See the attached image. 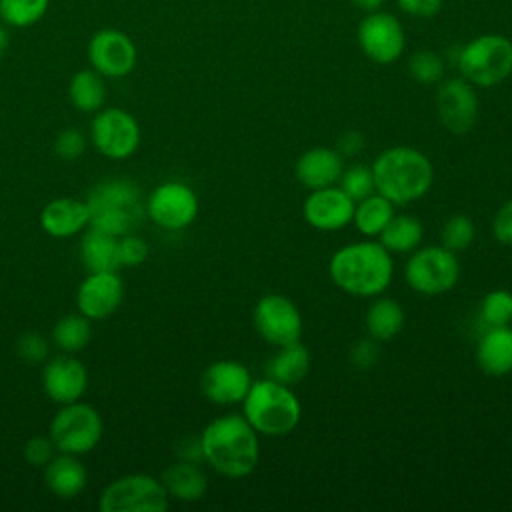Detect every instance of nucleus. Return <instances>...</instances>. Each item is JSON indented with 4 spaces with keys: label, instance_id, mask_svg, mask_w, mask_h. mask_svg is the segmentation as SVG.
<instances>
[{
    "label": "nucleus",
    "instance_id": "1",
    "mask_svg": "<svg viewBox=\"0 0 512 512\" xmlns=\"http://www.w3.org/2000/svg\"><path fill=\"white\" fill-rule=\"evenodd\" d=\"M202 460L220 476L244 478L254 472L260 460L258 432L242 414L214 418L200 434Z\"/></svg>",
    "mask_w": 512,
    "mask_h": 512
},
{
    "label": "nucleus",
    "instance_id": "2",
    "mask_svg": "<svg viewBox=\"0 0 512 512\" xmlns=\"http://www.w3.org/2000/svg\"><path fill=\"white\" fill-rule=\"evenodd\" d=\"M328 274L342 292L376 298L390 286L394 262L380 242L362 240L338 248L328 262Z\"/></svg>",
    "mask_w": 512,
    "mask_h": 512
},
{
    "label": "nucleus",
    "instance_id": "3",
    "mask_svg": "<svg viewBox=\"0 0 512 512\" xmlns=\"http://www.w3.org/2000/svg\"><path fill=\"white\" fill-rule=\"evenodd\" d=\"M376 192L394 206L412 204L424 198L434 182L430 158L410 146L386 148L370 166Z\"/></svg>",
    "mask_w": 512,
    "mask_h": 512
},
{
    "label": "nucleus",
    "instance_id": "4",
    "mask_svg": "<svg viewBox=\"0 0 512 512\" xmlns=\"http://www.w3.org/2000/svg\"><path fill=\"white\" fill-rule=\"evenodd\" d=\"M84 202L90 216L88 226L118 238L134 232L146 214L138 184L126 178L100 180L90 188Z\"/></svg>",
    "mask_w": 512,
    "mask_h": 512
},
{
    "label": "nucleus",
    "instance_id": "5",
    "mask_svg": "<svg viewBox=\"0 0 512 512\" xmlns=\"http://www.w3.org/2000/svg\"><path fill=\"white\" fill-rule=\"evenodd\" d=\"M240 404L242 416L248 424L258 434L270 438L290 434L302 418V406L298 396L292 392V386L270 378L252 382Z\"/></svg>",
    "mask_w": 512,
    "mask_h": 512
},
{
    "label": "nucleus",
    "instance_id": "6",
    "mask_svg": "<svg viewBox=\"0 0 512 512\" xmlns=\"http://www.w3.org/2000/svg\"><path fill=\"white\" fill-rule=\"evenodd\" d=\"M458 70L472 86L490 88L512 74V42L500 34H482L458 54Z\"/></svg>",
    "mask_w": 512,
    "mask_h": 512
},
{
    "label": "nucleus",
    "instance_id": "7",
    "mask_svg": "<svg viewBox=\"0 0 512 512\" xmlns=\"http://www.w3.org/2000/svg\"><path fill=\"white\" fill-rule=\"evenodd\" d=\"M104 432L98 410L80 400L62 404L50 422L48 436L52 438L58 452L82 456L92 452Z\"/></svg>",
    "mask_w": 512,
    "mask_h": 512
},
{
    "label": "nucleus",
    "instance_id": "8",
    "mask_svg": "<svg viewBox=\"0 0 512 512\" xmlns=\"http://www.w3.org/2000/svg\"><path fill=\"white\" fill-rule=\"evenodd\" d=\"M404 278L414 292L424 296L450 292L460 278L458 256L442 244L412 250L404 266Z\"/></svg>",
    "mask_w": 512,
    "mask_h": 512
},
{
    "label": "nucleus",
    "instance_id": "9",
    "mask_svg": "<svg viewBox=\"0 0 512 512\" xmlns=\"http://www.w3.org/2000/svg\"><path fill=\"white\" fill-rule=\"evenodd\" d=\"M102 512H164L170 496L162 480L150 474H126L112 480L100 494Z\"/></svg>",
    "mask_w": 512,
    "mask_h": 512
},
{
    "label": "nucleus",
    "instance_id": "10",
    "mask_svg": "<svg viewBox=\"0 0 512 512\" xmlns=\"http://www.w3.org/2000/svg\"><path fill=\"white\" fill-rule=\"evenodd\" d=\"M90 138L102 156L126 160L138 150L140 126L128 110L100 108L90 124Z\"/></svg>",
    "mask_w": 512,
    "mask_h": 512
},
{
    "label": "nucleus",
    "instance_id": "11",
    "mask_svg": "<svg viewBox=\"0 0 512 512\" xmlns=\"http://www.w3.org/2000/svg\"><path fill=\"white\" fill-rule=\"evenodd\" d=\"M196 192L184 182H162L146 198L148 218L164 230H184L198 216Z\"/></svg>",
    "mask_w": 512,
    "mask_h": 512
},
{
    "label": "nucleus",
    "instance_id": "12",
    "mask_svg": "<svg viewBox=\"0 0 512 512\" xmlns=\"http://www.w3.org/2000/svg\"><path fill=\"white\" fill-rule=\"evenodd\" d=\"M254 328L264 342L284 346L300 340L304 324L298 306L288 296L266 294L254 306Z\"/></svg>",
    "mask_w": 512,
    "mask_h": 512
},
{
    "label": "nucleus",
    "instance_id": "13",
    "mask_svg": "<svg viewBox=\"0 0 512 512\" xmlns=\"http://www.w3.org/2000/svg\"><path fill=\"white\" fill-rule=\"evenodd\" d=\"M88 62L104 78H124L136 66V44L132 38L116 28H102L88 40Z\"/></svg>",
    "mask_w": 512,
    "mask_h": 512
},
{
    "label": "nucleus",
    "instance_id": "14",
    "mask_svg": "<svg viewBox=\"0 0 512 512\" xmlns=\"http://www.w3.org/2000/svg\"><path fill=\"white\" fill-rule=\"evenodd\" d=\"M436 114L452 134H466L478 118V96L466 78H446L436 88Z\"/></svg>",
    "mask_w": 512,
    "mask_h": 512
},
{
    "label": "nucleus",
    "instance_id": "15",
    "mask_svg": "<svg viewBox=\"0 0 512 512\" xmlns=\"http://www.w3.org/2000/svg\"><path fill=\"white\" fill-rule=\"evenodd\" d=\"M404 30L396 16L370 12L358 26V44L376 64H390L404 52Z\"/></svg>",
    "mask_w": 512,
    "mask_h": 512
},
{
    "label": "nucleus",
    "instance_id": "16",
    "mask_svg": "<svg viewBox=\"0 0 512 512\" xmlns=\"http://www.w3.org/2000/svg\"><path fill=\"white\" fill-rule=\"evenodd\" d=\"M354 200L338 186L310 190L302 204L306 224L320 232H338L352 222Z\"/></svg>",
    "mask_w": 512,
    "mask_h": 512
},
{
    "label": "nucleus",
    "instance_id": "17",
    "mask_svg": "<svg viewBox=\"0 0 512 512\" xmlns=\"http://www.w3.org/2000/svg\"><path fill=\"white\" fill-rule=\"evenodd\" d=\"M124 300V282L118 272H88L76 292L78 312L90 320L112 316Z\"/></svg>",
    "mask_w": 512,
    "mask_h": 512
},
{
    "label": "nucleus",
    "instance_id": "18",
    "mask_svg": "<svg viewBox=\"0 0 512 512\" xmlns=\"http://www.w3.org/2000/svg\"><path fill=\"white\" fill-rule=\"evenodd\" d=\"M88 386L86 366L64 352L50 358L42 370V388L44 394L56 404H70L84 396Z\"/></svg>",
    "mask_w": 512,
    "mask_h": 512
},
{
    "label": "nucleus",
    "instance_id": "19",
    "mask_svg": "<svg viewBox=\"0 0 512 512\" xmlns=\"http://www.w3.org/2000/svg\"><path fill=\"white\" fill-rule=\"evenodd\" d=\"M252 382L254 380L250 370L242 362L218 360L204 370L200 378V390L210 402L226 406L242 402Z\"/></svg>",
    "mask_w": 512,
    "mask_h": 512
},
{
    "label": "nucleus",
    "instance_id": "20",
    "mask_svg": "<svg viewBox=\"0 0 512 512\" xmlns=\"http://www.w3.org/2000/svg\"><path fill=\"white\" fill-rule=\"evenodd\" d=\"M344 170V158L338 150L326 146H314L300 154L294 166L296 180L308 188L318 190L326 186H334L340 180Z\"/></svg>",
    "mask_w": 512,
    "mask_h": 512
},
{
    "label": "nucleus",
    "instance_id": "21",
    "mask_svg": "<svg viewBox=\"0 0 512 512\" xmlns=\"http://www.w3.org/2000/svg\"><path fill=\"white\" fill-rule=\"evenodd\" d=\"M478 368L486 376H506L512 372V328L488 326L478 338L474 352Z\"/></svg>",
    "mask_w": 512,
    "mask_h": 512
},
{
    "label": "nucleus",
    "instance_id": "22",
    "mask_svg": "<svg viewBox=\"0 0 512 512\" xmlns=\"http://www.w3.org/2000/svg\"><path fill=\"white\" fill-rule=\"evenodd\" d=\"M88 206L78 198H54L40 212V226L52 238H70L88 226Z\"/></svg>",
    "mask_w": 512,
    "mask_h": 512
},
{
    "label": "nucleus",
    "instance_id": "23",
    "mask_svg": "<svg viewBox=\"0 0 512 512\" xmlns=\"http://www.w3.org/2000/svg\"><path fill=\"white\" fill-rule=\"evenodd\" d=\"M44 480L48 490L60 500L80 496L88 484V472L74 454L60 452L44 466Z\"/></svg>",
    "mask_w": 512,
    "mask_h": 512
},
{
    "label": "nucleus",
    "instance_id": "24",
    "mask_svg": "<svg viewBox=\"0 0 512 512\" xmlns=\"http://www.w3.org/2000/svg\"><path fill=\"white\" fill-rule=\"evenodd\" d=\"M162 484L170 498L180 502H196L208 490V478L198 462L178 460L162 472Z\"/></svg>",
    "mask_w": 512,
    "mask_h": 512
},
{
    "label": "nucleus",
    "instance_id": "25",
    "mask_svg": "<svg viewBox=\"0 0 512 512\" xmlns=\"http://www.w3.org/2000/svg\"><path fill=\"white\" fill-rule=\"evenodd\" d=\"M80 260L88 272H118V236L90 228L80 240Z\"/></svg>",
    "mask_w": 512,
    "mask_h": 512
},
{
    "label": "nucleus",
    "instance_id": "26",
    "mask_svg": "<svg viewBox=\"0 0 512 512\" xmlns=\"http://www.w3.org/2000/svg\"><path fill=\"white\" fill-rule=\"evenodd\" d=\"M310 370V352L296 340L278 346V352L266 364V378L276 380L286 386H296Z\"/></svg>",
    "mask_w": 512,
    "mask_h": 512
},
{
    "label": "nucleus",
    "instance_id": "27",
    "mask_svg": "<svg viewBox=\"0 0 512 512\" xmlns=\"http://www.w3.org/2000/svg\"><path fill=\"white\" fill-rule=\"evenodd\" d=\"M404 308L394 298H376L366 310V332L378 342L392 340L404 328Z\"/></svg>",
    "mask_w": 512,
    "mask_h": 512
},
{
    "label": "nucleus",
    "instance_id": "28",
    "mask_svg": "<svg viewBox=\"0 0 512 512\" xmlns=\"http://www.w3.org/2000/svg\"><path fill=\"white\" fill-rule=\"evenodd\" d=\"M68 98L80 112H98L106 102L104 76L94 68L78 70L68 84Z\"/></svg>",
    "mask_w": 512,
    "mask_h": 512
},
{
    "label": "nucleus",
    "instance_id": "29",
    "mask_svg": "<svg viewBox=\"0 0 512 512\" xmlns=\"http://www.w3.org/2000/svg\"><path fill=\"white\" fill-rule=\"evenodd\" d=\"M392 216H394V204L382 194L374 192L354 204L352 224L362 236L372 238V236H380V232L386 228Z\"/></svg>",
    "mask_w": 512,
    "mask_h": 512
},
{
    "label": "nucleus",
    "instance_id": "30",
    "mask_svg": "<svg viewBox=\"0 0 512 512\" xmlns=\"http://www.w3.org/2000/svg\"><path fill=\"white\" fill-rule=\"evenodd\" d=\"M424 236L422 222L412 214H394L380 232V244L392 254H408L418 248Z\"/></svg>",
    "mask_w": 512,
    "mask_h": 512
},
{
    "label": "nucleus",
    "instance_id": "31",
    "mask_svg": "<svg viewBox=\"0 0 512 512\" xmlns=\"http://www.w3.org/2000/svg\"><path fill=\"white\" fill-rule=\"evenodd\" d=\"M92 338V324L90 318L84 314H66L62 316L54 330H52V340L58 346V350L74 354L80 352Z\"/></svg>",
    "mask_w": 512,
    "mask_h": 512
},
{
    "label": "nucleus",
    "instance_id": "32",
    "mask_svg": "<svg viewBox=\"0 0 512 512\" xmlns=\"http://www.w3.org/2000/svg\"><path fill=\"white\" fill-rule=\"evenodd\" d=\"M50 0H0V22L12 28H28L44 18Z\"/></svg>",
    "mask_w": 512,
    "mask_h": 512
},
{
    "label": "nucleus",
    "instance_id": "33",
    "mask_svg": "<svg viewBox=\"0 0 512 512\" xmlns=\"http://www.w3.org/2000/svg\"><path fill=\"white\" fill-rule=\"evenodd\" d=\"M480 318L486 326H508L512 322V292L496 288L482 298Z\"/></svg>",
    "mask_w": 512,
    "mask_h": 512
},
{
    "label": "nucleus",
    "instance_id": "34",
    "mask_svg": "<svg viewBox=\"0 0 512 512\" xmlns=\"http://www.w3.org/2000/svg\"><path fill=\"white\" fill-rule=\"evenodd\" d=\"M474 236H476L474 222L464 214H452L444 222L442 232H440L442 246H446L452 252H462V250L470 248L474 242Z\"/></svg>",
    "mask_w": 512,
    "mask_h": 512
},
{
    "label": "nucleus",
    "instance_id": "35",
    "mask_svg": "<svg viewBox=\"0 0 512 512\" xmlns=\"http://www.w3.org/2000/svg\"><path fill=\"white\" fill-rule=\"evenodd\" d=\"M408 72L418 84H438L444 74V62L432 50H418L408 60Z\"/></svg>",
    "mask_w": 512,
    "mask_h": 512
},
{
    "label": "nucleus",
    "instance_id": "36",
    "mask_svg": "<svg viewBox=\"0 0 512 512\" xmlns=\"http://www.w3.org/2000/svg\"><path fill=\"white\" fill-rule=\"evenodd\" d=\"M340 188L354 200H362L370 194L376 192L374 186V176H372V168L364 166V164H352L348 168L342 170L340 174Z\"/></svg>",
    "mask_w": 512,
    "mask_h": 512
},
{
    "label": "nucleus",
    "instance_id": "37",
    "mask_svg": "<svg viewBox=\"0 0 512 512\" xmlns=\"http://www.w3.org/2000/svg\"><path fill=\"white\" fill-rule=\"evenodd\" d=\"M86 150V138L76 128H64L54 140V152L64 162L78 160Z\"/></svg>",
    "mask_w": 512,
    "mask_h": 512
},
{
    "label": "nucleus",
    "instance_id": "38",
    "mask_svg": "<svg viewBox=\"0 0 512 512\" xmlns=\"http://www.w3.org/2000/svg\"><path fill=\"white\" fill-rule=\"evenodd\" d=\"M118 256L122 268H134L140 266L148 258V244L140 238L130 234H124L118 238Z\"/></svg>",
    "mask_w": 512,
    "mask_h": 512
},
{
    "label": "nucleus",
    "instance_id": "39",
    "mask_svg": "<svg viewBox=\"0 0 512 512\" xmlns=\"http://www.w3.org/2000/svg\"><path fill=\"white\" fill-rule=\"evenodd\" d=\"M16 352L22 360H26L30 364H38V362L46 360V356H48V340L40 332L28 330L18 338Z\"/></svg>",
    "mask_w": 512,
    "mask_h": 512
},
{
    "label": "nucleus",
    "instance_id": "40",
    "mask_svg": "<svg viewBox=\"0 0 512 512\" xmlns=\"http://www.w3.org/2000/svg\"><path fill=\"white\" fill-rule=\"evenodd\" d=\"M56 446L50 436H32L26 440L22 454L30 466H46L56 456Z\"/></svg>",
    "mask_w": 512,
    "mask_h": 512
},
{
    "label": "nucleus",
    "instance_id": "41",
    "mask_svg": "<svg viewBox=\"0 0 512 512\" xmlns=\"http://www.w3.org/2000/svg\"><path fill=\"white\" fill-rule=\"evenodd\" d=\"M380 358V342L366 336L358 338L350 348V362L358 370H370Z\"/></svg>",
    "mask_w": 512,
    "mask_h": 512
},
{
    "label": "nucleus",
    "instance_id": "42",
    "mask_svg": "<svg viewBox=\"0 0 512 512\" xmlns=\"http://www.w3.org/2000/svg\"><path fill=\"white\" fill-rule=\"evenodd\" d=\"M492 234L500 244L512 248V198L496 210L492 220Z\"/></svg>",
    "mask_w": 512,
    "mask_h": 512
},
{
    "label": "nucleus",
    "instance_id": "43",
    "mask_svg": "<svg viewBox=\"0 0 512 512\" xmlns=\"http://www.w3.org/2000/svg\"><path fill=\"white\" fill-rule=\"evenodd\" d=\"M396 4L410 16L432 18L440 12L442 0H396Z\"/></svg>",
    "mask_w": 512,
    "mask_h": 512
},
{
    "label": "nucleus",
    "instance_id": "44",
    "mask_svg": "<svg viewBox=\"0 0 512 512\" xmlns=\"http://www.w3.org/2000/svg\"><path fill=\"white\" fill-rule=\"evenodd\" d=\"M362 148H364V136L358 130H346L344 134H340L336 150L340 152L342 158H352L360 154Z\"/></svg>",
    "mask_w": 512,
    "mask_h": 512
},
{
    "label": "nucleus",
    "instance_id": "45",
    "mask_svg": "<svg viewBox=\"0 0 512 512\" xmlns=\"http://www.w3.org/2000/svg\"><path fill=\"white\" fill-rule=\"evenodd\" d=\"M382 2L384 0H352V4L364 12H376L382 6Z\"/></svg>",
    "mask_w": 512,
    "mask_h": 512
},
{
    "label": "nucleus",
    "instance_id": "46",
    "mask_svg": "<svg viewBox=\"0 0 512 512\" xmlns=\"http://www.w3.org/2000/svg\"><path fill=\"white\" fill-rule=\"evenodd\" d=\"M8 46H10V36H8V30H6V24L0 22V60L4 58V54L8 52Z\"/></svg>",
    "mask_w": 512,
    "mask_h": 512
}]
</instances>
